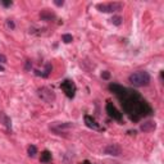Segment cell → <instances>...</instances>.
<instances>
[{
  "instance_id": "obj_14",
  "label": "cell",
  "mask_w": 164,
  "mask_h": 164,
  "mask_svg": "<svg viewBox=\"0 0 164 164\" xmlns=\"http://www.w3.org/2000/svg\"><path fill=\"white\" fill-rule=\"evenodd\" d=\"M36 154H37V147L35 146V145H30V146H28V155L33 158Z\"/></svg>"
},
{
  "instance_id": "obj_1",
  "label": "cell",
  "mask_w": 164,
  "mask_h": 164,
  "mask_svg": "<svg viewBox=\"0 0 164 164\" xmlns=\"http://www.w3.org/2000/svg\"><path fill=\"white\" fill-rule=\"evenodd\" d=\"M120 104L123 107V110L130 115L132 120H139L141 117L150 115L153 113V109L145 100L141 99L140 94L135 90L126 89L122 95L118 96Z\"/></svg>"
},
{
  "instance_id": "obj_23",
  "label": "cell",
  "mask_w": 164,
  "mask_h": 164,
  "mask_svg": "<svg viewBox=\"0 0 164 164\" xmlns=\"http://www.w3.org/2000/svg\"><path fill=\"white\" fill-rule=\"evenodd\" d=\"M31 67H32V64H31V60H27V63H26V69H27V71H30Z\"/></svg>"
},
{
  "instance_id": "obj_24",
  "label": "cell",
  "mask_w": 164,
  "mask_h": 164,
  "mask_svg": "<svg viewBox=\"0 0 164 164\" xmlns=\"http://www.w3.org/2000/svg\"><path fill=\"white\" fill-rule=\"evenodd\" d=\"M4 71H5V69H4V67H3L1 64H0V72H4Z\"/></svg>"
},
{
  "instance_id": "obj_8",
  "label": "cell",
  "mask_w": 164,
  "mask_h": 164,
  "mask_svg": "<svg viewBox=\"0 0 164 164\" xmlns=\"http://www.w3.org/2000/svg\"><path fill=\"white\" fill-rule=\"evenodd\" d=\"M85 123H86V126H87L89 128H92V130H95V131H101V130H103V128L100 127V124L95 120V118H92L91 115H85Z\"/></svg>"
},
{
  "instance_id": "obj_13",
  "label": "cell",
  "mask_w": 164,
  "mask_h": 164,
  "mask_svg": "<svg viewBox=\"0 0 164 164\" xmlns=\"http://www.w3.org/2000/svg\"><path fill=\"white\" fill-rule=\"evenodd\" d=\"M40 162L41 163H49V162H52V153H50L49 150H44L41 153Z\"/></svg>"
},
{
  "instance_id": "obj_9",
  "label": "cell",
  "mask_w": 164,
  "mask_h": 164,
  "mask_svg": "<svg viewBox=\"0 0 164 164\" xmlns=\"http://www.w3.org/2000/svg\"><path fill=\"white\" fill-rule=\"evenodd\" d=\"M157 128V123L153 122V120H147V122H144L140 124V130L144 132H151Z\"/></svg>"
},
{
  "instance_id": "obj_7",
  "label": "cell",
  "mask_w": 164,
  "mask_h": 164,
  "mask_svg": "<svg viewBox=\"0 0 164 164\" xmlns=\"http://www.w3.org/2000/svg\"><path fill=\"white\" fill-rule=\"evenodd\" d=\"M104 153L107 155H113V157H118V155L122 154V149H120L119 145L117 144H109L108 146H105Z\"/></svg>"
},
{
  "instance_id": "obj_20",
  "label": "cell",
  "mask_w": 164,
  "mask_h": 164,
  "mask_svg": "<svg viewBox=\"0 0 164 164\" xmlns=\"http://www.w3.org/2000/svg\"><path fill=\"white\" fill-rule=\"evenodd\" d=\"M12 4H13V3H12V0H1V5H4V7H10L12 5Z\"/></svg>"
},
{
  "instance_id": "obj_15",
  "label": "cell",
  "mask_w": 164,
  "mask_h": 164,
  "mask_svg": "<svg viewBox=\"0 0 164 164\" xmlns=\"http://www.w3.org/2000/svg\"><path fill=\"white\" fill-rule=\"evenodd\" d=\"M112 22H113V25H115V26H120V25H122V17H119V15H114V17L112 18Z\"/></svg>"
},
{
  "instance_id": "obj_4",
  "label": "cell",
  "mask_w": 164,
  "mask_h": 164,
  "mask_svg": "<svg viewBox=\"0 0 164 164\" xmlns=\"http://www.w3.org/2000/svg\"><path fill=\"white\" fill-rule=\"evenodd\" d=\"M37 95L41 100H44L45 103H53V101L55 100V94L49 87H40L37 90Z\"/></svg>"
},
{
  "instance_id": "obj_19",
  "label": "cell",
  "mask_w": 164,
  "mask_h": 164,
  "mask_svg": "<svg viewBox=\"0 0 164 164\" xmlns=\"http://www.w3.org/2000/svg\"><path fill=\"white\" fill-rule=\"evenodd\" d=\"M101 77H103L104 80H109L110 78V73H109L108 71H104L103 73H101Z\"/></svg>"
},
{
  "instance_id": "obj_25",
  "label": "cell",
  "mask_w": 164,
  "mask_h": 164,
  "mask_svg": "<svg viewBox=\"0 0 164 164\" xmlns=\"http://www.w3.org/2000/svg\"><path fill=\"white\" fill-rule=\"evenodd\" d=\"M81 164H91V163H90V162H87V160H85V162H82Z\"/></svg>"
},
{
  "instance_id": "obj_3",
  "label": "cell",
  "mask_w": 164,
  "mask_h": 164,
  "mask_svg": "<svg viewBox=\"0 0 164 164\" xmlns=\"http://www.w3.org/2000/svg\"><path fill=\"white\" fill-rule=\"evenodd\" d=\"M60 89L63 90V92L67 95L69 99H73L76 95V85H75V82L71 81V80H64L63 82L60 83Z\"/></svg>"
},
{
  "instance_id": "obj_6",
  "label": "cell",
  "mask_w": 164,
  "mask_h": 164,
  "mask_svg": "<svg viewBox=\"0 0 164 164\" xmlns=\"http://www.w3.org/2000/svg\"><path fill=\"white\" fill-rule=\"evenodd\" d=\"M105 110H107L108 115L110 117V118L115 119V120H120V119H122V113H119V110L114 107V104L110 103V101H108L107 105H105Z\"/></svg>"
},
{
  "instance_id": "obj_21",
  "label": "cell",
  "mask_w": 164,
  "mask_h": 164,
  "mask_svg": "<svg viewBox=\"0 0 164 164\" xmlns=\"http://www.w3.org/2000/svg\"><path fill=\"white\" fill-rule=\"evenodd\" d=\"M3 63H7V57L0 53V64H3Z\"/></svg>"
},
{
  "instance_id": "obj_16",
  "label": "cell",
  "mask_w": 164,
  "mask_h": 164,
  "mask_svg": "<svg viewBox=\"0 0 164 164\" xmlns=\"http://www.w3.org/2000/svg\"><path fill=\"white\" fill-rule=\"evenodd\" d=\"M62 40H63V41L65 42V44H69V42H72L73 37H72V35L65 33V35H63V36H62Z\"/></svg>"
},
{
  "instance_id": "obj_10",
  "label": "cell",
  "mask_w": 164,
  "mask_h": 164,
  "mask_svg": "<svg viewBox=\"0 0 164 164\" xmlns=\"http://www.w3.org/2000/svg\"><path fill=\"white\" fill-rule=\"evenodd\" d=\"M109 90H110L112 92H114L117 96H120L124 91H126V87H123V86H120L118 83H110L109 85Z\"/></svg>"
},
{
  "instance_id": "obj_12",
  "label": "cell",
  "mask_w": 164,
  "mask_h": 164,
  "mask_svg": "<svg viewBox=\"0 0 164 164\" xmlns=\"http://www.w3.org/2000/svg\"><path fill=\"white\" fill-rule=\"evenodd\" d=\"M40 17H41V19H44V21H52V19L55 18V15H54V13H52V12H49L48 9H44L40 13Z\"/></svg>"
},
{
  "instance_id": "obj_22",
  "label": "cell",
  "mask_w": 164,
  "mask_h": 164,
  "mask_svg": "<svg viewBox=\"0 0 164 164\" xmlns=\"http://www.w3.org/2000/svg\"><path fill=\"white\" fill-rule=\"evenodd\" d=\"M54 4H55V5H58V7H62L64 4V1H63V0H55V1H54Z\"/></svg>"
},
{
  "instance_id": "obj_11",
  "label": "cell",
  "mask_w": 164,
  "mask_h": 164,
  "mask_svg": "<svg viewBox=\"0 0 164 164\" xmlns=\"http://www.w3.org/2000/svg\"><path fill=\"white\" fill-rule=\"evenodd\" d=\"M0 123L4 124V126H5L7 128H9V130L12 128V120L4 112H0Z\"/></svg>"
},
{
  "instance_id": "obj_5",
  "label": "cell",
  "mask_w": 164,
  "mask_h": 164,
  "mask_svg": "<svg viewBox=\"0 0 164 164\" xmlns=\"http://www.w3.org/2000/svg\"><path fill=\"white\" fill-rule=\"evenodd\" d=\"M96 8L100 12L104 13H113V12L120 10L122 9V4L120 3H108V4H97Z\"/></svg>"
},
{
  "instance_id": "obj_17",
  "label": "cell",
  "mask_w": 164,
  "mask_h": 164,
  "mask_svg": "<svg viewBox=\"0 0 164 164\" xmlns=\"http://www.w3.org/2000/svg\"><path fill=\"white\" fill-rule=\"evenodd\" d=\"M50 72H52V65L50 64H48L46 65V68H45V71H44V73H42V77H48L49 75H50Z\"/></svg>"
},
{
  "instance_id": "obj_18",
  "label": "cell",
  "mask_w": 164,
  "mask_h": 164,
  "mask_svg": "<svg viewBox=\"0 0 164 164\" xmlns=\"http://www.w3.org/2000/svg\"><path fill=\"white\" fill-rule=\"evenodd\" d=\"M7 27H8V28H10V30H14L15 28L14 22L12 21V19H7Z\"/></svg>"
},
{
  "instance_id": "obj_2",
  "label": "cell",
  "mask_w": 164,
  "mask_h": 164,
  "mask_svg": "<svg viewBox=\"0 0 164 164\" xmlns=\"http://www.w3.org/2000/svg\"><path fill=\"white\" fill-rule=\"evenodd\" d=\"M128 80L135 87H144V86H147L150 83V75L145 71H139L135 72L128 77Z\"/></svg>"
}]
</instances>
